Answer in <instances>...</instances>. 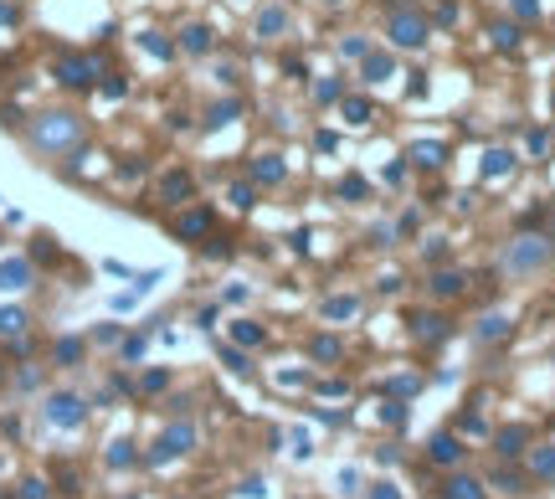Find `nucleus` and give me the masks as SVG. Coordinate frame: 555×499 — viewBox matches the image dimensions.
Listing matches in <instances>:
<instances>
[{
    "label": "nucleus",
    "mask_w": 555,
    "mask_h": 499,
    "mask_svg": "<svg viewBox=\"0 0 555 499\" xmlns=\"http://www.w3.org/2000/svg\"><path fill=\"white\" fill-rule=\"evenodd\" d=\"M180 47H185V52H195V57L211 52V31H206V26H185V31H180Z\"/></svg>",
    "instance_id": "obj_5"
},
{
    "label": "nucleus",
    "mask_w": 555,
    "mask_h": 499,
    "mask_svg": "<svg viewBox=\"0 0 555 499\" xmlns=\"http://www.w3.org/2000/svg\"><path fill=\"white\" fill-rule=\"evenodd\" d=\"M345 119H350V124H370V103H365V98H350V103H345Z\"/></svg>",
    "instance_id": "obj_11"
},
{
    "label": "nucleus",
    "mask_w": 555,
    "mask_h": 499,
    "mask_svg": "<svg viewBox=\"0 0 555 499\" xmlns=\"http://www.w3.org/2000/svg\"><path fill=\"white\" fill-rule=\"evenodd\" d=\"M448 499H478V494H473L468 479H458V484H448Z\"/></svg>",
    "instance_id": "obj_18"
},
{
    "label": "nucleus",
    "mask_w": 555,
    "mask_h": 499,
    "mask_svg": "<svg viewBox=\"0 0 555 499\" xmlns=\"http://www.w3.org/2000/svg\"><path fill=\"white\" fill-rule=\"evenodd\" d=\"M211 232V216L206 211H195V216H185V222H180V237H206Z\"/></svg>",
    "instance_id": "obj_8"
},
{
    "label": "nucleus",
    "mask_w": 555,
    "mask_h": 499,
    "mask_svg": "<svg viewBox=\"0 0 555 499\" xmlns=\"http://www.w3.org/2000/svg\"><path fill=\"white\" fill-rule=\"evenodd\" d=\"M257 181H283V165H278V155H262V165H257Z\"/></svg>",
    "instance_id": "obj_13"
},
{
    "label": "nucleus",
    "mask_w": 555,
    "mask_h": 499,
    "mask_svg": "<svg viewBox=\"0 0 555 499\" xmlns=\"http://www.w3.org/2000/svg\"><path fill=\"white\" fill-rule=\"evenodd\" d=\"M26 330V314L21 309H0V335H21Z\"/></svg>",
    "instance_id": "obj_9"
},
{
    "label": "nucleus",
    "mask_w": 555,
    "mask_h": 499,
    "mask_svg": "<svg viewBox=\"0 0 555 499\" xmlns=\"http://www.w3.org/2000/svg\"><path fill=\"white\" fill-rule=\"evenodd\" d=\"M432 294H463V273H442V278H432Z\"/></svg>",
    "instance_id": "obj_10"
},
{
    "label": "nucleus",
    "mask_w": 555,
    "mask_h": 499,
    "mask_svg": "<svg viewBox=\"0 0 555 499\" xmlns=\"http://www.w3.org/2000/svg\"><path fill=\"white\" fill-rule=\"evenodd\" d=\"M62 82H68V88H87V82H93V62L68 57V62H62Z\"/></svg>",
    "instance_id": "obj_3"
},
{
    "label": "nucleus",
    "mask_w": 555,
    "mask_h": 499,
    "mask_svg": "<svg viewBox=\"0 0 555 499\" xmlns=\"http://www.w3.org/2000/svg\"><path fill=\"white\" fill-rule=\"evenodd\" d=\"M77 355H82V345H77V340H62V345H57V360H62V365L77 360Z\"/></svg>",
    "instance_id": "obj_16"
},
{
    "label": "nucleus",
    "mask_w": 555,
    "mask_h": 499,
    "mask_svg": "<svg viewBox=\"0 0 555 499\" xmlns=\"http://www.w3.org/2000/svg\"><path fill=\"white\" fill-rule=\"evenodd\" d=\"M283 26H288L283 11H262V16H257V36H278Z\"/></svg>",
    "instance_id": "obj_6"
},
{
    "label": "nucleus",
    "mask_w": 555,
    "mask_h": 499,
    "mask_svg": "<svg viewBox=\"0 0 555 499\" xmlns=\"http://www.w3.org/2000/svg\"><path fill=\"white\" fill-rule=\"evenodd\" d=\"M47 417L62 422V427H77V422H82V402H77V397H52V402H47Z\"/></svg>",
    "instance_id": "obj_2"
},
{
    "label": "nucleus",
    "mask_w": 555,
    "mask_h": 499,
    "mask_svg": "<svg viewBox=\"0 0 555 499\" xmlns=\"http://www.w3.org/2000/svg\"><path fill=\"white\" fill-rule=\"evenodd\" d=\"M411 155H416V165H442V144H416Z\"/></svg>",
    "instance_id": "obj_12"
},
{
    "label": "nucleus",
    "mask_w": 555,
    "mask_h": 499,
    "mask_svg": "<svg viewBox=\"0 0 555 499\" xmlns=\"http://www.w3.org/2000/svg\"><path fill=\"white\" fill-rule=\"evenodd\" d=\"M391 36H396V47H421V41H427V26H421L411 11H402V21H391Z\"/></svg>",
    "instance_id": "obj_1"
},
{
    "label": "nucleus",
    "mask_w": 555,
    "mask_h": 499,
    "mask_svg": "<svg viewBox=\"0 0 555 499\" xmlns=\"http://www.w3.org/2000/svg\"><path fill=\"white\" fill-rule=\"evenodd\" d=\"M308 350H314V355H324V360H335V355H340V340H314Z\"/></svg>",
    "instance_id": "obj_15"
},
{
    "label": "nucleus",
    "mask_w": 555,
    "mask_h": 499,
    "mask_svg": "<svg viewBox=\"0 0 555 499\" xmlns=\"http://www.w3.org/2000/svg\"><path fill=\"white\" fill-rule=\"evenodd\" d=\"M232 201H237L242 211H247V206H252V186H237V191H232Z\"/></svg>",
    "instance_id": "obj_20"
},
{
    "label": "nucleus",
    "mask_w": 555,
    "mask_h": 499,
    "mask_svg": "<svg viewBox=\"0 0 555 499\" xmlns=\"http://www.w3.org/2000/svg\"><path fill=\"white\" fill-rule=\"evenodd\" d=\"M237 340H242V345H257V340H262V330H257V324H247V319H242V324H237Z\"/></svg>",
    "instance_id": "obj_17"
},
{
    "label": "nucleus",
    "mask_w": 555,
    "mask_h": 499,
    "mask_svg": "<svg viewBox=\"0 0 555 499\" xmlns=\"http://www.w3.org/2000/svg\"><path fill=\"white\" fill-rule=\"evenodd\" d=\"M21 494H26V499H47V489H41V484H36V479H31V484H26V489H21Z\"/></svg>",
    "instance_id": "obj_21"
},
{
    "label": "nucleus",
    "mask_w": 555,
    "mask_h": 499,
    "mask_svg": "<svg viewBox=\"0 0 555 499\" xmlns=\"http://www.w3.org/2000/svg\"><path fill=\"white\" fill-rule=\"evenodd\" d=\"M227 119H237V103H221V108H211V124H227Z\"/></svg>",
    "instance_id": "obj_19"
},
{
    "label": "nucleus",
    "mask_w": 555,
    "mask_h": 499,
    "mask_svg": "<svg viewBox=\"0 0 555 499\" xmlns=\"http://www.w3.org/2000/svg\"><path fill=\"white\" fill-rule=\"evenodd\" d=\"M26 284H31V263H21V257H16V263L0 268V289H26Z\"/></svg>",
    "instance_id": "obj_4"
},
{
    "label": "nucleus",
    "mask_w": 555,
    "mask_h": 499,
    "mask_svg": "<svg viewBox=\"0 0 555 499\" xmlns=\"http://www.w3.org/2000/svg\"><path fill=\"white\" fill-rule=\"evenodd\" d=\"M432 458H442V463H453V458H458V443H453V438H442V443H432Z\"/></svg>",
    "instance_id": "obj_14"
},
{
    "label": "nucleus",
    "mask_w": 555,
    "mask_h": 499,
    "mask_svg": "<svg viewBox=\"0 0 555 499\" xmlns=\"http://www.w3.org/2000/svg\"><path fill=\"white\" fill-rule=\"evenodd\" d=\"M180 196H190V176H185V170H175V176L165 181V201H180Z\"/></svg>",
    "instance_id": "obj_7"
}]
</instances>
